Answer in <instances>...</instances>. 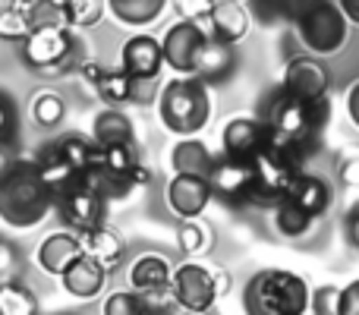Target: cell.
Returning <instances> with one entry per match:
<instances>
[{
    "mask_svg": "<svg viewBox=\"0 0 359 315\" xmlns=\"http://www.w3.org/2000/svg\"><path fill=\"white\" fill-rule=\"evenodd\" d=\"M331 117V101H297L290 95L278 92L268 105L265 117V136L268 145L265 149L278 152L287 161L303 167V161L318 149V139H322V130Z\"/></svg>",
    "mask_w": 359,
    "mask_h": 315,
    "instance_id": "obj_1",
    "label": "cell"
},
{
    "mask_svg": "<svg viewBox=\"0 0 359 315\" xmlns=\"http://www.w3.org/2000/svg\"><path fill=\"white\" fill-rule=\"evenodd\" d=\"M57 205L41 177V164L32 158H13L0 170V217L10 227H35Z\"/></svg>",
    "mask_w": 359,
    "mask_h": 315,
    "instance_id": "obj_2",
    "label": "cell"
},
{
    "mask_svg": "<svg viewBox=\"0 0 359 315\" xmlns=\"http://www.w3.org/2000/svg\"><path fill=\"white\" fill-rule=\"evenodd\" d=\"M312 287L287 268H265L252 274L243 290L246 315H309Z\"/></svg>",
    "mask_w": 359,
    "mask_h": 315,
    "instance_id": "obj_3",
    "label": "cell"
},
{
    "mask_svg": "<svg viewBox=\"0 0 359 315\" xmlns=\"http://www.w3.org/2000/svg\"><path fill=\"white\" fill-rule=\"evenodd\" d=\"M158 114L174 136L192 139L198 130H205L211 117L208 86L192 76H177L174 82L164 86L161 98H158Z\"/></svg>",
    "mask_w": 359,
    "mask_h": 315,
    "instance_id": "obj_4",
    "label": "cell"
},
{
    "mask_svg": "<svg viewBox=\"0 0 359 315\" xmlns=\"http://www.w3.org/2000/svg\"><path fill=\"white\" fill-rule=\"evenodd\" d=\"M293 22H297V35L306 44L309 57H331L347 44L350 22L344 19L341 6L328 4V0H316V4L293 6Z\"/></svg>",
    "mask_w": 359,
    "mask_h": 315,
    "instance_id": "obj_5",
    "label": "cell"
},
{
    "mask_svg": "<svg viewBox=\"0 0 359 315\" xmlns=\"http://www.w3.org/2000/svg\"><path fill=\"white\" fill-rule=\"evenodd\" d=\"M224 287H227V281L221 278L217 268H208L196 259L174 265L170 293H174V300H177V309H183L189 315H208Z\"/></svg>",
    "mask_w": 359,
    "mask_h": 315,
    "instance_id": "obj_6",
    "label": "cell"
},
{
    "mask_svg": "<svg viewBox=\"0 0 359 315\" xmlns=\"http://www.w3.org/2000/svg\"><path fill=\"white\" fill-rule=\"evenodd\" d=\"M211 38V29H208V19L202 16H192V19H180L174 22L161 38V51H164V63L170 69H177L180 76H196V67H198V57L202 51L208 48Z\"/></svg>",
    "mask_w": 359,
    "mask_h": 315,
    "instance_id": "obj_7",
    "label": "cell"
},
{
    "mask_svg": "<svg viewBox=\"0 0 359 315\" xmlns=\"http://www.w3.org/2000/svg\"><path fill=\"white\" fill-rule=\"evenodd\" d=\"M255 167V180H252V192H249V205H268V208H278L287 199L293 180L303 173V167L287 161L278 152L265 149L259 158L252 161Z\"/></svg>",
    "mask_w": 359,
    "mask_h": 315,
    "instance_id": "obj_8",
    "label": "cell"
},
{
    "mask_svg": "<svg viewBox=\"0 0 359 315\" xmlns=\"http://www.w3.org/2000/svg\"><path fill=\"white\" fill-rule=\"evenodd\" d=\"M60 217L67 221V227L73 234H88V230L104 227V215H107V199L101 196V189L92 180H79L76 186H69L60 199H57Z\"/></svg>",
    "mask_w": 359,
    "mask_h": 315,
    "instance_id": "obj_9",
    "label": "cell"
},
{
    "mask_svg": "<svg viewBox=\"0 0 359 315\" xmlns=\"http://www.w3.org/2000/svg\"><path fill=\"white\" fill-rule=\"evenodd\" d=\"M76 44L69 29H35L22 41V60L35 73H63L73 63Z\"/></svg>",
    "mask_w": 359,
    "mask_h": 315,
    "instance_id": "obj_10",
    "label": "cell"
},
{
    "mask_svg": "<svg viewBox=\"0 0 359 315\" xmlns=\"http://www.w3.org/2000/svg\"><path fill=\"white\" fill-rule=\"evenodd\" d=\"M280 92L297 101H309V105L312 101H325L331 92V69L318 57L299 54L287 63L284 79H280Z\"/></svg>",
    "mask_w": 359,
    "mask_h": 315,
    "instance_id": "obj_11",
    "label": "cell"
},
{
    "mask_svg": "<svg viewBox=\"0 0 359 315\" xmlns=\"http://www.w3.org/2000/svg\"><path fill=\"white\" fill-rule=\"evenodd\" d=\"M120 69H123L133 82H139V86L158 79V73L164 69L161 38H155V35H133V38H126L123 51H120Z\"/></svg>",
    "mask_w": 359,
    "mask_h": 315,
    "instance_id": "obj_12",
    "label": "cell"
},
{
    "mask_svg": "<svg viewBox=\"0 0 359 315\" xmlns=\"http://www.w3.org/2000/svg\"><path fill=\"white\" fill-rule=\"evenodd\" d=\"M252 180H255V167L246 161H230V158H217L215 167L208 173L211 192L217 199H224L227 205H249V192H252Z\"/></svg>",
    "mask_w": 359,
    "mask_h": 315,
    "instance_id": "obj_13",
    "label": "cell"
},
{
    "mask_svg": "<svg viewBox=\"0 0 359 315\" xmlns=\"http://www.w3.org/2000/svg\"><path fill=\"white\" fill-rule=\"evenodd\" d=\"M268 145V136H265V123L255 117H236L224 126L221 133V149H224V158L230 161H246L252 164L255 158L265 152Z\"/></svg>",
    "mask_w": 359,
    "mask_h": 315,
    "instance_id": "obj_14",
    "label": "cell"
},
{
    "mask_svg": "<svg viewBox=\"0 0 359 315\" xmlns=\"http://www.w3.org/2000/svg\"><path fill=\"white\" fill-rule=\"evenodd\" d=\"M168 205L177 217L183 221H196L205 208L211 205L215 192H211V183L205 177H186V173H174L168 183Z\"/></svg>",
    "mask_w": 359,
    "mask_h": 315,
    "instance_id": "obj_15",
    "label": "cell"
},
{
    "mask_svg": "<svg viewBox=\"0 0 359 315\" xmlns=\"http://www.w3.org/2000/svg\"><path fill=\"white\" fill-rule=\"evenodd\" d=\"M76 259H82V243H79V234H73V230H57V234H48L38 243L35 262L44 274L63 278V272Z\"/></svg>",
    "mask_w": 359,
    "mask_h": 315,
    "instance_id": "obj_16",
    "label": "cell"
},
{
    "mask_svg": "<svg viewBox=\"0 0 359 315\" xmlns=\"http://www.w3.org/2000/svg\"><path fill=\"white\" fill-rule=\"evenodd\" d=\"M208 29H211V38L217 44H236L243 35L249 32V13L243 4H233V0H217V4H208Z\"/></svg>",
    "mask_w": 359,
    "mask_h": 315,
    "instance_id": "obj_17",
    "label": "cell"
},
{
    "mask_svg": "<svg viewBox=\"0 0 359 315\" xmlns=\"http://www.w3.org/2000/svg\"><path fill=\"white\" fill-rule=\"evenodd\" d=\"M284 202L297 205L303 215H309L312 221H316V217H322L331 205V186L325 183L322 177H316V173L303 170L297 180H293V186H290V192H287Z\"/></svg>",
    "mask_w": 359,
    "mask_h": 315,
    "instance_id": "obj_18",
    "label": "cell"
},
{
    "mask_svg": "<svg viewBox=\"0 0 359 315\" xmlns=\"http://www.w3.org/2000/svg\"><path fill=\"white\" fill-rule=\"evenodd\" d=\"M48 155H54L60 164H67L69 170L79 173V177H88V170L98 164L101 149L92 142V139L79 136V133H69V136H60L57 142H50Z\"/></svg>",
    "mask_w": 359,
    "mask_h": 315,
    "instance_id": "obj_19",
    "label": "cell"
},
{
    "mask_svg": "<svg viewBox=\"0 0 359 315\" xmlns=\"http://www.w3.org/2000/svg\"><path fill=\"white\" fill-rule=\"evenodd\" d=\"M79 243H82V255L92 259L95 265H101L107 274L114 268L123 265V255H126V246L114 230L107 227H98V230H88V234H79Z\"/></svg>",
    "mask_w": 359,
    "mask_h": 315,
    "instance_id": "obj_20",
    "label": "cell"
},
{
    "mask_svg": "<svg viewBox=\"0 0 359 315\" xmlns=\"http://www.w3.org/2000/svg\"><path fill=\"white\" fill-rule=\"evenodd\" d=\"M170 278H174V265H170V259L161 253H142L130 265V290L133 293L170 287Z\"/></svg>",
    "mask_w": 359,
    "mask_h": 315,
    "instance_id": "obj_21",
    "label": "cell"
},
{
    "mask_svg": "<svg viewBox=\"0 0 359 315\" xmlns=\"http://www.w3.org/2000/svg\"><path fill=\"white\" fill-rule=\"evenodd\" d=\"M63 290L69 293V297H76V300H92V297H98L101 290H104V281H107V272L101 265H95L92 259H76L73 265L63 272Z\"/></svg>",
    "mask_w": 359,
    "mask_h": 315,
    "instance_id": "obj_22",
    "label": "cell"
},
{
    "mask_svg": "<svg viewBox=\"0 0 359 315\" xmlns=\"http://www.w3.org/2000/svg\"><path fill=\"white\" fill-rule=\"evenodd\" d=\"M170 167H174V173L208 180L211 167H215V158H211V152L205 149L198 139H183V142H177L174 152H170Z\"/></svg>",
    "mask_w": 359,
    "mask_h": 315,
    "instance_id": "obj_23",
    "label": "cell"
},
{
    "mask_svg": "<svg viewBox=\"0 0 359 315\" xmlns=\"http://www.w3.org/2000/svg\"><path fill=\"white\" fill-rule=\"evenodd\" d=\"M92 142L98 149L107 145H130L133 142V120L120 111H101L92 126Z\"/></svg>",
    "mask_w": 359,
    "mask_h": 315,
    "instance_id": "obj_24",
    "label": "cell"
},
{
    "mask_svg": "<svg viewBox=\"0 0 359 315\" xmlns=\"http://www.w3.org/2000/svg\"><path fill=\"white\" fill-rule=\"evenodd\" d=\"M107 10L123 25H149L164 13V0H111Z\"/></svg>",
    "mask_w": 359,
    "mask_h": 315,
    "instance_id": "obj_25",
    "label": "cell"
},
{
    "mask_svg": "<svg viewBox=\"0 0 359 315\" xmlns=\"http://www.w3.org/2000/svg\"><path fill=\"white\" fill-rule=\"evenodd\" d=\"M95 92H98L101 98L107 101V105H130L133 98H139V95H136L139 92V82H133L120 67L117 69L104 67V73H101Z\"/></svg>",
    "mask_w": 359,
    "mask_h": 315,
    "instance_id": "obj_26",
    "label": "cell"
},
{
    "mask_svg": "<svg viewBox=\"0 0 359 315\" xmlns=\"http://www.w3.org/2000/svg\"><path fill=\"white\" fill-rule=\"evenodd\" d=\"M230 67H233V54H230L227 44H217V41H208V48L202 51V57H198V67H196V76L192 79H217V76L230 73Z\"/></svg>",
    "mask_w": 359,
    "mask_h": 315,
    "instance_id": "obj_27",
    "label": "cell"
},
{
    "mask_svg": "<svg viewBox=\"0 0 359 315\" xmlns=\"http://www.w3.org/2000/svg\"><path fill=\"white\" fill-rule=\"evenodd\" d=\"M0 315H38V300L19 281L0 284Z\"/></svg>",
    "mask_w": 359,
    "mask_h": 315,
    "instance_id": "obj_28",
    "label": "cell"
},
{
    "mask_svg": "<svg viewBox=\"0 0 359 315\" xmlns=\"http://www.w3.org/2000/svg\"><path fill=\"white\" fill-rule=\"evenodd\" d=\"M32 35L29 22V4H10L0 10V38L13 44H22Z\"/></svg>",
    "mask_w": 359,
    "mask_h": 315,
    "instance_id": "obj_29",
    "label": "cell"
},
{
    "mask_svg": "<svg viewBox=\"0 0 359 315\" xmlns=\"http://www.w3.org/2000/svg\"><path fill=\"white\" fill-rule=\"evenodd\" d=\"M63 114H67V105H63V98L57 92H50V88L35 92V98H32V117H35L38 126H57L63 120Z\"/></svg>",
    "mask_w": 359,
    "mask_h": 315,
    "instance_id": "obj_30",
    "label": "cell"
},
{
    "mask_svg": "<svg viewBox=\"0 0 359 315\" xmlns=\"http://www.w3.org/2000/svg\"><path fill=\"white\" fill-rule=\"evenodd\" d=\"M29 22L35 29H69L67 25V4H54V0H35L29 4Z\"/></svg>",
    "mask_w": 359,
    "mask_h": 315,
    "instance_id": "obj_31",
    "label": "cell"
},
{
    "mask_svg": "<svg viewBox=\"0 0 359 315\" xmlns=\"http://www.w3.org/2000/svg\"><path fill=\"white\" fill-rule=\"evenodd\" d=\"M312 224H316V221H312L309 215H303V211H299L297 205H290V202H280L278 208H274V227H278L280 236L297 240V236H303Z\"/></svg>",
    "mask_w": 359,
    "mask_h": 315,
    "instance_id": "obj_32",
    "label": "cell"
},
{
    "mask_svg": "<svg viewBox=\"0 0 359 315\" xmlns=\"http://www.w3.org/2000/svg\"><path fill=\"white\" fill-rule=\"evenodd\" d=\"M104 16V4L98 0H67V25L69 29H88Z\"/></svg>",
    "mask_w": 359,
    "mask_h": 315,
    "instance_id": "obj_33",
    "label": "cell"
},
{
    "mask_svg": "<svg viewBox=\"0 0 359 315\" xmlns=\"http://www.w3.org/2000/svg\"><path fill=\"white\" fill-rule=\"evenodd\" d=\"M142 300V312L145 315H170L177 309V300L170 293V287H158V290H145L139 293Z\"/></svg>",
    "mask_w": 359,
    "mask_h": 315,
    "instance_id": "obj_34",
    "label": "cell"
},
{
    "mask_svg": "<svg viewBox=\"0 0 359 315\" xmlns=\"http://www.w3.org/2000/svg\"><path fill=\"white\" fill-rule=\"evenodd\" d=\"M104 315H145L142 312V300L133 290H114L104 300Z\"/></svg>",
    "mask_w": 359,
    "mask_h": 315,
    "instance_id": "obj_35",
    "label": "cell"
},
{
    "mask_svg": "<svg viewBox=\"0 0 359 315\" xmlns=\"http://www.w3.org/2000/svg\"><path fill=\"white\" fill-rule=\"evenodd\" d=\"M337 306H341V287L325 284L318 290H312L309 315H337Z\"/></svg>",
    "mask_w": 359,
    "mask_h": 315,
    "instance_id": "obj_36",
    "label": "cell"
},
{
    "mask_svg": "<svg viewBox=\"0 0 359 315\" xmlns=\"http://www.w3.org/2000/svg\"><path fill=\"white\" fill-rule=\"evenodd\" d=\"M16 130H19L16 107H13L10 95L0 92V149H10L13 139H16Z\"/></svg>",
    "mask_w": 359,
    "mask_h": 315,
    "instance_id": "obj_37",
    "label": "cell"
},
{
    "mask_svg": "<svg viewBox=\"0 0 359 315\" xmlns=\"http://www.w3.org/2000/svg\"><path fill=\"white\" fill-rule=\"evenodd\" d=\"M180 246H183L186 253H202V249H208V230L196 221H183V227H180Z\"/></svg>",
    "mask_w": 359,
    "mask_h": 315,
    "instance_id": "obj_38",
    "label": "cell"
},
{
    "mask_svg": "<svg viewBox=\"0 0 359 315\" xmlns=\"http://www.w3.org/2000/svg\"><path fill=\"white\" fill-rule=\"evenodd\" d=\"M16 268H19L16 249H13V243H6L4 236H0V284L16 281V278H13V274H16Z\"/></svg>",
    "mask_w": 359,
    "mask_h": 315,
    "instance_id": "obj_39",
    "label": "cell"
},
{
    "mask_svg": "<svg viewBox=\"0 0 359 315\" xmlns=\"http://www.w3.org/2000/svg\"><path fill=\"white\" fill-rule=\"evenodd\" d=\"M337 315H359V278L350 281L347 287H341V306Z\"/></svg>",
    "mask_w": 359,
    "mask_h": 315,
    "instance_id": "obj_40",
    "label": "cell"
},
{
    "mask_svg": "<svg viewBox=\"0 0 359 315\" xmlns=\"http://www.w3.org/2000/svg\"><path fill=\"white\" fill-rule=\"evenodd\" d=\"M344 227H347V240L353 243V246L359 249V202L350 205L347 217H344Z\"/></svg>",
    "mask_w": 359,
    "mask_h": 315,
    "instance_id": "obj_41",
    "label": "cell"
},
{
    "mask_svg": "<svg viewBox=\"0 0 359 315\" xmlns=\"http://www.w3.org/2000/svg\"><path fill=\"white\" fill-rule=\"evenodd\" d=\"M347 114H350V120H353V126L359 130V82H353V86L347 88Z\"/></svg>",
    "mask_w": 359,
    "mask_h": 315,
    "instance_id": "obj_42",
    "label": "cell"
},
{
    "mask_svg": "<svg viewBox=\"0 0 359 315\" xmlns=\"http://www.w3.org/2000/svg\"><path fill=\"white\" fill-rule=\"evenodd\" d=\"M79 73L86 76V79L92 82V88H95V86H98V79H101V73H104V67H101L98 60H82L79 63Z\"/></svg>",
    "mask_w": 359,
    "mask_h": 315,
    "instance_id": "obj_43",
    "label": "cell"
},
{
    "mask_svg": "<svg viewBox=\"0 0 359 315\" xmlns=\"http://www.w3.org/2000/svg\"><path fill=\"white\" fill-rule=\"evenodd\" d=\"M337 6H341V13H344L347 22L359 25V0H344V4H337Z\"/></svg>",
    "mask_w": 359,
    "mask_h": 315,
    "instance_id": "obj_44",
    "label": "cell"
},
{
    "mask_svg": "<svg viewBox=\"0 0 359 315\" xmlns=\"http://www.w3.org/2000/svg\"><path fill=\"white\" fill-rule=\"evenodd\" d=\"M344 180H347L350 186H359V158H350L347 164H344Z\"/></svg>",
    "mask_w": 359,
    "mask_h": 315,
    "instance_id": "obj_45",
    "label": "cell"
},
{
    "mask_svg": "<svg viewBox=\"0 0 359 315\" xmlns=\"http://www.w3.org/2000/svg\"><path fill=\"white\" fill-rule=\"evenodd\" d=\"M10 161H13V158H10V152H6V149H0V170H4V167L10 164Z\"/></svg>",
    "mask_w": 359,
    "mask_h": 315,
    "instance_id": "obj_46",
    "label": "cell"
}]
</instances>
